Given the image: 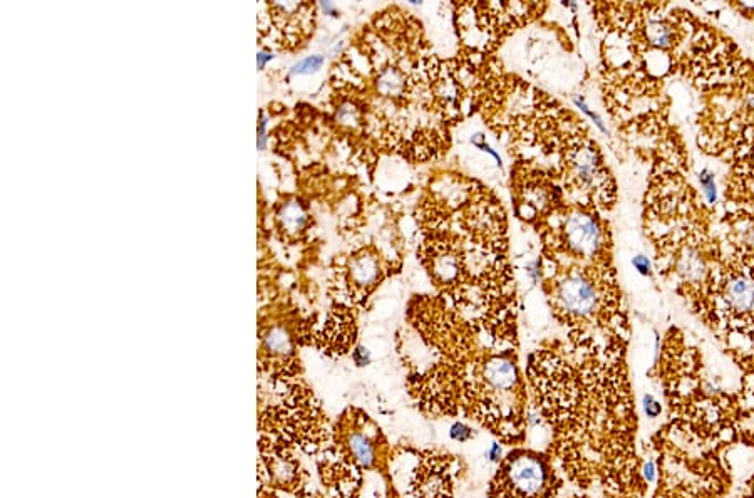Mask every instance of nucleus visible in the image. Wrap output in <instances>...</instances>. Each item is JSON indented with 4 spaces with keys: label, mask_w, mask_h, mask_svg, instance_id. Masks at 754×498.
Returning a JSON list of instances; mask_svg holds the SVG:
<instances>
[{
    "label": "nucleus",
    "mask_w": 754,
    "mask_h": 498,
    "mask_svg": "<svg viewBox=\"0 0 754 498\" xmlns=\"http://www.w3.org/2000/svg\"><path fill=\"white\" fill-rule=\"evenodd\" d=\"M626 351L620 339L567 336L543 342L525 371L532 410L550 431L546 453L568 483L602 498L647 493Z\"/></svg>",
    "instance_id": "f257e3e1"
},
{
    "label": "nucleus",
    "mask_w": 754,
    "mask_h": 498,
    "mask_svg": "<svg viewBox=\"0 0 754 498\" xmlns=\"http://www.w3.org/2000/svg\"><path fill=\"white\" fill-rule=\"evenodd\" d=\"M406 322V339L421 349L419 359L404 358L412 405L434 419L475 422L503 445H523L530 394L518 346L494 342L439 295H416Z\"/></svg>",
    "instance_id": "f03ea898"
},
{
    "label": "nucleus",
    "mask_w": 754,
    "mask_h": 498,
    "mask_svg": "<svg viewBox=\"0 0 754 498\" xmlns=\"http://www.w3.org/2000/svg\"><path fill=\"white\" fill-rule=\"evenodd\" d=\"M417 259L450 306L494 342L518 346L506 215L490 188L443 175L416 210Z\"/></svg>",
    "instance_id": "7ed1b4c3"
},
{
    "label": "nucleus",
    "mask_w": 754,
    "mask_h": 498,
    "mask_svg": "<svg viewBox=\"0 0 754 498\" xmlns=\"http://www.w3.org/2000/svg\"><path fill=\"white\" fill-rule=\"evenodd\" d=\"M563 485L565 476L548 453L515 446L499 460L488 498H557Z\"/></svg>",
    "instance_id": "20e7f679"
},
{
    "label": "nucleus",
    "mask_w": 754,
    "mask_h": 498,
    "mask_svg": "<svg viewBox=\"0 0 754 498\" xmlns=\"http://www.w3.org/2000/svg\"><path fill=\"white\" fill-rule=\"evenodd\" d=\"M411 466L406 475H396L398 485H404L406 498H455L461 462L456 455L441 450L409 448Z\"/></svg>",
    "instance_id": "39448f33"
},
{
    "label": "nucleus",
    "mask_w": 754,
    "mask_h": 498,
    "mask_svg": "<svg viewBox=\"0 0 754 498\" xmlns=\"http://www.w3.org/2000/svg\"><path fill=\"white\" fill-rule=\"evenodd\" d=\"M382 274V260L379 259L377 253L370 250H361L354 253L347 262L344 269L342 281L346 284V290L349 297L364 299L368 297L370 290L381 282Z\"/></svg>",
    "instance_id": "423d86ee"
},
{
    "label": "nucleus",
    "mask_w": 754,
    "mask_h": 498,
    "mask_svg": "<svg viewBox=\"0 0 754 498\" xmlns=\"http://www.w3.org/2000/svg\"><path fill=\"white\" fill-rule=\"evenodd\" d=\"M384 438L368 416H361L354 429L346 435V452L352 462L362 468L377 466L384 453Z\"/></svg>",
    "instance_id": "0eeeda50"
},
{
    "label": "nucleus",
    "mask_w": 754,
    "mask_h": 498,
    "mask_svg": "<svg viewBox=\"0 0 754 498\" xmlns=\"http://www.w3.org/2000/svg\"><path fill=\"white\" fill-rule=\"evenodd\" d=\"M264 353L280 364H290L294 359V339L287 329L270 328L264 337Z\"/></svg>",
    "instance_id": "6e6552de"
},
{
    "label": "nucleus",
    "mask_w": 754,
    "mask_h": 498,
    "mask_svg": "<svg viewBox=\"0 0 754 498\" xmlns=\"http://www.w3.org/2000/svg\"><path fill=\"white\" fill-rule=\"evenodd\" d=\"M277 222H278L280 230L285 231L287 235H297L305 230L309 217H307V212H305V207L300 203V201L290 200V201H285V203H282V207L278 208Z\"/></svg>",
    "instance_id": "1a4fd4ad"
},
{
    "label": "nucleus",
    "mask_w": 754,
    "mask_h": 498,
    "mask_svg": "<svg viewBox=\"0 0 754 498\" xmlns=\"http://www.w3.org/2000/svg\"><path fill=\"white\" fill-rule=\"evenodd\" d=\"M738 353L736 363L743 369V379H741V394H743L744 405L748 410V418H754V354H748L744 351L731 349Z\"/></svg>",
    "instance_id": "9d476101"
},
{
    "label": "nucleus",
    "mask_w": 754,
    "mask_h": 498,
    "mask_svg": "<svg viewBox=\"0 0 754 498\" xmlns=\"http://www.w3.org/2000/svg\"><path fill=\"white\" fill-rule=\"evenodd\" d=\"M322 64H324V58H321V55H310V58L295 64L290 69V74H312V72L321 69Z\"/></svg>",
    "instance_id": "9b49d317"
},
{
    "label": "nucleus",
    "mask_w": 754,
    "mask_h": 498,
    "mask_svg": "<svg viewBox=\"0 0 754 498\" xmlns=\"http://www.w3.org/2000/svg\"><path fill=\"white\" fill-rule=\"evenodd\" d=\"M475 429H473L471 426H468L466 423L463 422H456L455 424L451 426V431L450 435L455 441H459V443H466V441L471 440V438H475Z\"/></svg>",
    "instance_id": "f8f14e48"
},
{
    "label": "nucleus",
    "mask_w": 754,
    "mask_h": 498,
    "mask_svg": "<svg viewBox=\"0 0 754 498\" xmlns=\"http://www.w3.org/2000/svg\"><path fill=\"white\" fill-rule=\"evenodd\" d=\"M743 445L753 446L754 448V431L748 433V435L743 438ZM739 498H754V471L749 475V478L746 480V482L743 483V487H741Z\"/></svg>",
    "instance_id": "ddd939ff"
},
{
    "label": "nucleus",
    "mask_w": 754,
    "mask_h": 498,
    "mask_svg": "<svg viewBox=\"0 0 754 498\" xmlns=\"http://www.w3.org/2000/svg\"><path fill=\"white\" fill-rule=\"evenodd\" d=\"M701 184L702 188H704L709 201L713 203V201L716 200V183H714V177L709 170H704L701 173Z\"/></svg>",
    "instance_id": "4468645a"
},
{
    "label": "nucleus",
    "mask_w": 754,
    "mask_h": 498,
    "mask_svg": "<svg viewBox=\"0 0 754 498\" xmlns=\"http://www.w3.org/2000/svg\"><path fill=\"white\" fill-rule=\"evenodd\" d=\"M633 267H635L639 272L642 274V276H652V269H650V262L647 260V257L644 255H637L635 259L632 260Z\"/></svg>",
    "instance_id": "2eb2a0df"
},
{
    "label": "nucleus",
    "mask_w": 754,
    "mask_h": 498,
    "mask_svg": "<svg viewBox=\"0 0 754 498\" xmlns=\"http://www.w3.org/2000/svg\"><path fill=\"white\" fill-rule=\"evenodd\" d=\"M265 124H267V121H265V116L262 114V116H260V126H258V148H264V146H265V140H267V136H265Z\"/></svg>",
    "instance_id": "dca6fc26"
},
{
    "label": "nucleus",
    "mask_w": 754,
    "mask_h": 498,
    "mask_svg": "<svg viewBox=\"0 0 754 498\" xmlns=\"http://www.w3.org/2000/svg\"><path fill=\"white\" fill-rule=\"evenodd\" d=\"M274 58L271 54H267V53H258L257 55V61H258V67H264L267 61H270V59Z\"/></svg>",
    "instance_id": "f3484780"
},
{
    "label": "nucleus",
    "mask_w": 754,
    "mask_h": 498,
    "mask_svg": "<svg viewBox=\"0 0 754 498\" xmlns=\"http://www.w3.org/2000/svg\"><path fill=\"white\" fill-rule=\"evenodd\" d=\"M570 498H595V497L588 495V493H581V495H573V497H570Z\"/></svg>",
    "instance_id": "a211bd4d"
}]
</instances>
